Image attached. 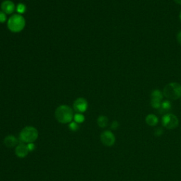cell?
Masks as SVG:
<instances>
[{
    "label": "cell",
    "mask_w": 181,
    "mask_h": 181,
    "mask_svg": "<svg viewBox=\"0 0 181 181\" xmlns=\"http://www.w3.org/2000/svg\"><path fill=\"white\" fill-rule=\"evenodd\" d=\"M177 41L178 43L181 45V31L177 33Z\"/></svg>",
    "instance_id": "603a6c76"
},
{
    "label": "cell",
    "mask_w": 181,
    "mask_h": 181,
    "mask_svg": "<svg viewBox=\"0 0 181 181\" xmlns=\"http://www.w3.org/2000/svg\"><path fill=\"white\" fill-rule=\"evenodd\" d=\"M74 113L72 109L66 105H60L55 112L56 120L62 124H68L74 119Z\"/></svg>",
    "instance_id": "6da1fadb"
},
{
    "label": "cell",
    "mask_w": 181,
    "mask_h": 181,
    "mask_svg": "<svg viewBox=\"0 0 181 181\" xmlns=\"http://www.w3.org/2000/svg\"><path fill=\"white\" fill-rule=\"evenodd\" d=\"M26 26V21L21 14H14L8 20L7 26L13 33L21 32Z\"/></svg>",
    "instance_id": "3957f363"
},
{
    "label": "cell",
    "mask_w": 181,
    "mask_h": 181,
    "mask_svg": "<svg viewBox=\"0 0 181 181\" xmlns=\"http://www.w3.org/2000/svg\"><path fill=\"white\" fill-rule=\"evenodd\" d=\"M174 2L178 4L181 5V0H174Z\"/></svg>",
    "instance_id": "cb8c5ba5"
},
{
    "label": "cell",
    "mask_w": 181,
    "mask_h": 181,
    "mask_svg": "<svg viewBox=\"0 0 181 181\" xmlns=\"http://www.w3.org/2000/svg\"><path fill=\"white\" fill-rule=\"evenodd\" d=\"M68 127H69V129L72 132H77L79 129V124H78L77 122H74H74H71L70 123H69V125H68Z\"/></svg>",
    "instance_id": "2e32d148"
},
{
    "label": "cell",
    "mask_w": 181,
    "mask_h": 181,
    "mask_svg": "<svg viewBox=\"0 0 181 181\" xmlns=\"http://www.w3.org/2000/svg\"><path fill=\"white\" fill-rule=\"evenodd\" d=\"M100 141L102 144L106 147H112L115 143V137L110 130H105L100 135Z\"/></svg>",
    "instance_id": "8992f818"
},
{
    "label": "cell",
    "mask_w": 181,
    "mask_h": 181,
    "mask_svg": "<svg viewBox=\"0 0 181 181\" xmlns=\"http://www.w3.org/2000/svg\"><path fill=\"white\" fill-rule=\"evenodd\" d=\"M27 147L29 149V152H32L36 149V145L34 144V143H29V144H27Z\"/></svg>",
    "instance_id": "7402d4cb"
},
{
    "label": "cell",
    "mask_w": 181,
    "mask_h": 181,
    "mask_svg": "<svg viewBox=\"0 0 181 181\" xmlns=\"http://www.w3.org/2000/svg\"><path fill=\"white\" fill-rule=\"evenodd\" d=\"M2 11L6 14H11L15 10V4L11 0H5L1 4Z\"/></svg>",
    "instance_id": "9c48e42d"
},
{
    "label": "cell",
    "mask_w": 181,
    "mask_h": 181,
    "mask_svg": "<svg viewBox=\"0 0 181 181\" xmlns=\"http://www.w3.org/2000/svg\"><path fill=\"white\" fill-rule=\"evenodd\" d=\"M74 109L79 113H83L86 111L88 108V102L84 98H79L75 100L73 104Z\"/></svg>",
    "instance_id": "52a82bcc"
},
{
    "label": "cell",
    "mask_w": 181,
    "mask_h": 181,
    "mask_svg": "<svg viewBox=\"0 0 181 181\" xmlns=\"http://www.w3.org/2000/svg\"><path fill=\"white\" fill-rule=\"evenodd\" d=\"M26 7L24 4H19L16 7V11L18 12L19 14H22L26 11Z\"/></svg>",
    "instance_id": "ac0fdd59"
},
{
    "label": "cell",
    "mask_w": 181,
    "mask_h": 181,
    "mask_svg": "<svg viewBox=\"0 0 181 181\" xmlns=\"http://www.w3.org/2000/svg\"><path fill=\"white\" fill-rule=\"evenodd\" d=\"M163 94L168 99H179L181 97V85L177 82L170 83L164 87Z\"/></svg>",
    "instance_id": "277c9868"
},
{
    "label": "cell",
    "mask_w": 181,
    "mask_h": 181,
    "mask_svg": "<svg viewBox=\"0 0 181 181\" xmlns=\"http://www.w3.org/2000/svg\"><path fill=\"white\" fill-rule=\"evenodd\" d=\"M7 21V14L2 11H0V23H4Z\"/></svg>",
    "instance_id": "ffe728a7"
},
{
    "label": "cell",
    "mask_w": 181,
    "mask_h": 181,
    "mask_svg": "<svg viewBox=\"0 0 181 181\" xmlns=\"http://www.w3.org/2000/svg\"><path fill=\"white\" fill-rule=\"evenodd\" d=\"M163 97V93L161 90L156 89L154 90L151 94V99H154V100H158L161 101Z\"/></svg>",
    "instance_id": "5bb4252c"
},
{
    "label": "cell",
    "mask_w": 181,
    "mask_h": 181,
    "mask_svg": "<svg viewBox=\"0 0 181 181\" xmlns=\"http://www.w3.org/2000/svg\"><path fill=\"white\" fill-rule=\"evenodd\" d=\"M97 124L100 127L105 128L108 124V118L105 115H100L97 119Z\"/></svg>",
    "instance_id": "4fadbf2b"
},
{
    "label": "cell",
    "mask_w": 181,
    "mask_h": 181,
    "mask_svg": "<svg viewBox=\"0 0 181 181\" xmlns=\"http://www.w3.org/2000/svg\"><path fill=\"white\" fill-rule=\"evenodd\" d=\"M179 18H180V22H181V10H180V14H179Z\"/></svg>",
    "instance_id": "d4e9b609"
},
{
    "label": "cell",
    "mask_w": 181,
    "mask_h": 181,
    "mask_svg": "<svg viewBox=\"0 0 181 181\" xmlns=\"http://www.w3.org/2000/svg\"><path fill=\"white\" fill-rule=\"evenodd\" d=\"M19 140L17 139L16 137H14V135H7L4 139V144L8 148H14L16 147L18 145Z\"/></svg>",
    "instance_id": "30bf717a"
},
{
    "label": "cell",
    "mask_w": 181,
    "mask_h": 181,
    "mask_svg": "<svg viewBox=\"0 0 181 181\" xmlns=\"http://www.w3.org/2000/svg\"><path fill=\"white\" fill-rule=\"evenodd\" d=\"M172 104L169 100H164V101L161 103V105L160 108L158 109V112L161 114H167V113L171 109Z\"/></svg>",
    "instance_id": "8fae6325"
},
{
    "label": "cell",
    "mask_w": 181,
    "mask_h": 181,
    "mask_svg": "<svg viewBox=\"0 0 181 181\" xmlns=\"http://www.w3.org/2000/svg\"><path fill=\"white\" fill-rule=\"evenodd\" d=\"M163 134V130L162 128L158 127L155 130L154 135L156 136V137H161V136Z\"/></svg>",
    "instance_id": "d6986e66"
},
{
    "label": "cell",
    "mask_w": 181,
    "mask_h": 181,
    "mask_svg": "<svg viewBox=\"0 0 181 181\" xmlns=\"http://www.w3.org/2000/svg\"><path fill=\"white\" fill-rule=\"evenodd\" d=\"M15 154L16 157L20 158H24L26 157L28 154H29V149L27 147V144H25L24 143H21L16 146L15 148Z\"/></svg>",
    "instance_id": "ba28073f"
},
{
    "label": "cell",
    "mask_w": 181,
    "mask_h": 181,
    "mask_svg": "<svg viewBox=\"0 0 181 181\" xmlns=\"http://www.w3.org/2000/svg\"><path fill=\"white\" fill-rule=\"evenodd\" d=\"M38 137V132L33 126H26L20 132L19 140L21 143H33Z\"/></svg>",
    "instance_id": "7a4b0ae2"
},
{
    "label": "cell",
    "mask_w": 181,
    "mask_h": 181,
    "mask_svg": "<svg viewBox=\"0 0 181 181\" xmlns=\"http://www.w3.org/2000/svg\"><path fill=\"white\" fill-rule=\"evenodd\" d=\"M162 125L168 130H173L178 126L179 120L175 115L172 113H167L162 117Z\"/></svg>",
    "instance_id": "5b68a950"
},
{
    "label": "cell",
    "mask_w": 181,
    "mask_h": 181,
    "mask_svg": "<svg viewBox=\"0 0 181 181\" xmlns=\"http://www.w3.org/2000/svg\"><path fill=\"white\" fill-rule=\"evenodd\" d=\"M74 122H76L78 123V124H79V123H82L84 122L85 117L82 113H78L74 115Z\"/></svg>",
    "instance_id": "9a60e30c"
},
{
    "label": "cell",
    "mask_w": 181,
    "mask_h": 181,
    "mask_svg": "<svg viewBox=\"0 0 181 181\" xmlns=\"http://www.w3.org/2000/svg\"><path fill=\"white\" fill-rule=\"evenodd\" d=\"M119 126H120L119 122H118L117 121H116V120H115V121H113L111 123V125H110V128H111V129L113 130H116L117 128L119 127Z\"/></svg>",
    "instance_id": "44dd1931"
},
{
    "label": "cell",
    "mask_w": 181,
    "mask_h": 181,
    "mask_svg": "<svg viewBox=\"0 0 181 181\" xmlns=\"http://www.w3.org/2000/svg\"><path fill=\"white\" fill-rule=\"evenodd\" d=\"M151 105L155 109H159L161 105V101L158 100L151 99Z\"/></svg>",
    "instance_id": "e0dca14e"
},
{
    "label": "cell",
    "mask_w": 181,
    "mask_h": 181,
    "mask_svg": "<svg viewBox=\"0 0 181 181\" xmlns=\"http://www.w3.org/2000/svg\"><path fill=\"white\" fill-rule=\"evenodd\" d=\"M145 121L148 125H149L151 127H154L158 124V118L155 115L149 114L146 117Z\"/></svg>",
    "instance_id": "7c38bea8"
}]
</instances>
